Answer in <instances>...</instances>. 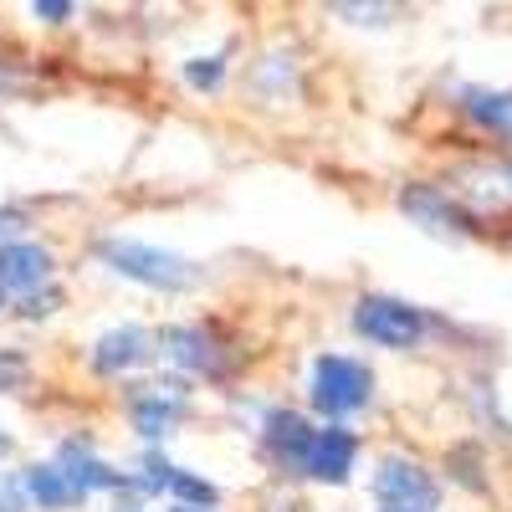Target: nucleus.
<instances>
[{
  "instance_id": "nucleus-20",
  "label": "nucleus",
  "mask_w": 512,
  "mask_h": 512,
  "mask_svg": "<svg viewBox=\"0 0 512 512\" xmlns=\"http://www.w3.org/2000/svg\"><path fill=\"white\" fill-rule=\"evenodd\" d=\"M21 507H26L21 482H0V512H21Z\"/></svg>"
},
{
  "instance_id": "nucleus-18",
  "label": "nucleus",
  "mask_w": 512,
  "mask_h": 512,
  "mask_svg": "<svg viewBox=\"0 0 512 512\" xmlns=\"http://www.w3.org/2000/svg\"><path fill=\"white\" fill-rule=\"evenodd\" d=\"M333 16H359V26H384L395 11L390 6H333Z\"/></svg>"
},
{
  "instance_id": "nucleus-7",
  "label": "nucleus",
  "mask_w": 512,
  "mask_h": 512,
  "mask_svg": "<svg viewBox=\"0 0 512 512\" xmlns=\"http://www.w3.org/2000/svg\"><path fill=\"white\" fill-rule=\"evenodd\" d=\"M154 354H159V349H154V333H149V328L118 323V328H108L98 344H93V369H98L103 379H128V374H139Z\"/></svg>"
},
{
  "instance_id": "nucleus-17",
  "label": "nucleus",
  "mask_w": 512,
  "mask_h": 512,
  "mask_svg": "<svg viewBox=\"0 0 512 512\" xmlns=\"http://www.w3.org/2000/svg\"><path fill=\"white\" fill-rule=\"evenodd\" d=\"M451 466H461V472H456V482H466V487H477V492L487 487V477H482V461H477V456H466V451H456V456H451Z\"/></svg>"
},
{
  "instance_id": "nucleus-26",
  "label": "nucleus",
  "mask_w": 512,
  "mask_h": 512,
  "mask_svg": "<svg viewBox=\"0 0 512 512\" xmlns=\"http://www.w3.org/2000/svg\"><path fill=\"white\" fill-rule=\"evenodd\" d=\"M507 175H512V169H507Z\"/></svg>"
},
{
  "instance_id": "nucleus-16",
  "label": "nucleus",
  "mask_w": 512,
  "mask_h": 512,
  "mask_svg": "<svg viewBox=\"0 0 512 512\" xmlns=\"http://www.w3.org/2000/svg\"><path fill=\"white\" fill-rule=\"evenodd\" d=\"M26 379H31V359L16 354V349H0V395H6V390H21Z\"/></svg>"
},
{
  "instance_id": "nucleus-14",
  "label": "nucleus",
  "mask_w": 512,
  "mask_h": 512,
  "mask_svg": "<svg viewBox=\"0 0 512 512\" xmlns=\"http://www.w3.org/2000/svg\"><path fill=\"white\" fill-rule=\"evenodd\" d=\"M21 492H26V502H31V507H47V512H67V507H77V502H82V497L72 492V482L57 472L52 461L26 466V472H21Z\"/></svg>"
},
{
  "instance_id": "nucleus-5",
  "label": "nucleus",
  "mask_w": 512,
  "mask_h": 512,
  "mask_svg": "<svg viewBox=\"0 0 512 512\" xmlns=\"http://www.w3.org/2000/svg\"><path fill=\"white\" fill-rule=\"evenodd\" d=\"M128 415H134V431L154 446L190 415V395H185V384H139L128 395Z\"/></svg>"
},
{
  "instance_id": "nucleus-12",
  "label": "nucleus",
  "mask_w": 512,
  "mask_h": 512,
  "mask_svg": "<svg viewBox=\"0 0 512 512\" xmlns=\"http://www.w3.org/2000/svg\"><path fill=\"white\" fill-rule=\"evenodd\" d=\"M308 441H313V425L297 410H272L267 425H262V446H267V456L282 466V472H303Z\"/></svg>"
},
{
  "instance_id": "nucleus-6",
  "label": "nucleus",
  "mask_w": 512,
  "mask_h": 512,
  "mask_svg": "<svg viewBox=\"0 0 512 512\" xmlns=\"http://www.w3.org/2000/svg\"><path fill=\"white\" fill-rule=\"evenodd\" d=\"M52 466L72 482L77 497H93V492H139L134 487V472H118V466H108L93 446H82V441H62V451H57Z\"/></svg>"
},
{
  "instance_id": "nucleus-8",
  "label": "nucleus",
  "mask_w": 512,
  "mask_h": 512,
  "mask_svg": "<svg viewBox=\"0 0 512 512\" xmlns=\"http://www.w3.org/2000/svg\"><path fill=\"white\" fill-rule=\"evenodd\" d=\"M354 461H359V436L344 431V425H323V431H313V441H308L303 477L328 482V487H344L349 472H354Z\"/></svg>"
},
{
  "instance_id": "nucleus-3",
  "label": "nucleus",
  "mask_w": 512,
  "mask_h": 512,
  "mask_svg": "<svg viewBox=\"0 0 512 512\" xmlns=\"http://www.w3.org/2000/svg\"><path fill=\"white\" fill-rule=\"evenodd\" d=\"M425 328H431V318L415 303H400V297H384V292L359 297V308H354V333L379 349H415Z\"/></svg>"
},
{
  "instance_id": "nucleus-13",
  "label": "nucleus",
  "mask_w": 512,
  "mask_h": 512,
  "mask_svg": "<svg viewBox=\"0 0 512 512\" xmlns=\"http://www.w3.org/2000/svg\"><path fill=\"white\" fill-rule=\"evenodd\" d=\"M461 113L497 139H512V88H461Z\"/></svg>"
},
{
  "instance_id": "nucleus-25",
  "label": "nucleus",
  "mask_w": 512,
  "mask_h": 512,
  "mask_svg": "<svg viewBox=\"0 0 512 512\" xmlns=\"http://www.w3.org/2000/svg\"><path fill=\"white\" fill-rule=\"evenodd\" d=\"M175 512H200V507H175Z\"/></svg>"
},
{
  "instance_id": "nucleus-22",
  "label": "nucleus",
  "mask_w": 512,
  "mask_h": 512,
  "mask_svg": "<svg viewBox=\"0 0 512 512\" xmlns=\"http://www.w3.org/2000/svg\"><path fill=\"white\" fill-rule=\"evenodd\" d=\"M6 451H11V436H6V431H0V456H6Z\"/></svg>"
},
{
  "instance_id": "nucleus-4",
  "label": "nucleus",
  "mask_w": 512,
  "mask_h": 512,
  "mask_svg": "<svg viewBox=\"0 0 512 512\" xmlns=\"http://www.w3.org/2000/svg\"><path fill=\"white\" fill-rule=\"evenodd\" d=\"M374 497H379V507L436 512L441 487H436V477L425 472L420 461H410V456H384V461H379V472H374Z\"/></svg>"
},
{
  "instance_id": "nucleus-24",
  "label": "nucleus",
  "mask_w": 512,
  "mask_h": 512,
  "mask_svg": "<svg viewBox=\"0 0 512 512\" xmlns=\"http://www.w3.org/2000/svg\"><path fill=\"white\" fill-rule=\"evenodd\" d=\"M118 512H144V507H139V502H134V507H118Z\"/></svg>"
},
{
  "instance_id": "nucleus-19",
  "label": "nucleus",
  "mask_w": 512,
  "mask_h": 512,
  "mask_svg": "<svg viewBox=\"0 0 512 512\" xmlns=\"http://www.w3.org/2000/svg\"><path fill=\"white\" fill-rule=\"evenodd\" d=\"M36 16L52 21V26H62V21L72 16V0H36Z\"/></svg>"
},
{
  "instance_id": "nucleus-10",
  "label": "nucleus",
  "mask_w": 512,
  "mask_h": 512,
  "mask_svg": "<svg viewBox=\"0 0 512 512\" xmlns=\"http://www.w3.org/2000/svg\"><path fill=\"white\" fill-rule=\"evenodd\" d=\"M400 210L425 231H477V221L466 216L441 185H405L400 190Z\"/></svg>"
},
{
  "instance_id": "nucleus-9",
  "label": "nucleus",
  "mask_w": 512,
  "mask_h": 512,
  "mask_svg": "<svg viewBox=\"0 0 512 512\" xmlns=\"http://www.w3.org/2000/svg\"><path fill=\"white\" fill-rule=\"evenodd\" d=\"M57 272V256L41 241H0V292L6 297H31L36 287H47Z\"/></svg>"
},
{
  "instance_id": "nucleus-1",
  "label": "nucleus",
  "mask_w": 512,
  "mask_h": 512,
  "mask_svg": "<svg viewBox=\"0 0 512 512\" xmlns=\"http://www.w3.org/2000/svg\"><path fill=\"white\" fill-rule=\"evenodd\" d=\"M98 256H103L108 272L139 282V287H154V292H190L205 277V267H195L190 256L149 246V241H134V236H108L98 246Z\"/></svg>"
},
{
  "instance_id": "nucleus-23",
  "label": "nucleus",
  "mask_w": 512,
  "mask_h": 512,
  "mask_svg": "<svg viewBox=\"0 0 512 512\" xmlns=\"http://www.w3.org/2000/svg\"><path fill=\"white\" fill-rule=\"evenodd\" d=\"M379 512H415V507H379Z\"/></svg>"
},
{
  "instance_id": "nucleus-2",
  "label": "nucleus",
  "mask_w": 512,
  "mask_h": 512,
  "mask_svg": "<svg viewBox=\"0 0 512 512\" xmlns=\"http://www.w3.org/2000/svg\"><path fill=\"white\" fill-rule=\"evenodd\" d=\"M308 400L318 415H328V425H338L374 400V374H369V364H359L349 354H318L313 379H308Z\"/></svg>"
},
{
  "instance_id": "nucleus-21",
  "label": "nucleus",
  "mask_w": 512,
  "mask_h": 512,
  "mask_svg": "<svg viewBox=\"0 0 512 512\" xmlns=\"http://www.w3.org/2000/svg\"><path fill=\"white\" fill-rule=\"evenodd\" d=\"M26 226V216H21V210H0V241H6L11 231H21Z\"/></svg>"
},
{
  "instance_id": "nucleus-11",
  "label": "nucleus",
  "mask_w": 512,
  "mask_h": 512,
  "mask_svg": "<svg viewBox=\"0 0 512 512\" xmlns=\"http://www.w3.org/2000/svg\"><path fill=\"white\" fill-rule=\"evenodd\" d=\"M159 354L185 369V374H221L216 364V338H210V328H195V323H175L159 333Z\"/></svg>"
},
{
  "instance_id": "nucleus-15",
  "label": "nucleus",
  "mask_w": 512,
  "mask_h": 512,
  "mask_svg": "<svg viewBox=\"0 0 512 512\" xmlns=\"http://www.w3.org/2000/svg\"><path fill=\"white\" fill-rule=\"evenodd\" d=\"M185 82L195 93H216L226 82V57H190L185 62Z\"/></svg>"
}]
</instances>
